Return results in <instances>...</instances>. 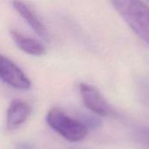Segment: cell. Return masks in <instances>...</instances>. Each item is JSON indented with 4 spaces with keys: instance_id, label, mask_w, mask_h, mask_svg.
Returning a JSON list of instances; mask_svg holds the SVG:
<instances>
[{
    "instance_id": "1",
    "label": "cell",
    "mask_w": 149,
    "mask_h": 149,
    "mask_svg": "<svg viewBox=\"0 0 149 149\" xmlns=\"http://www.w3.org/2000/svg\"><path fill=\"white\" fill-rule=\"evenodd\" d=\"M112 4L133 32L149 45L148 4L136 0L113 1Z\"/></svg>"
},
{
    "instance_id": "2",
    "label": "cell",
    "mask_w": 149,
    "mask_h": 149,
    "mask_svg": "<svg viewBox=\"0 0 149 149\" xmlns=\"http://www.w3.org/2000/svg\"><path fill=\"white\" fill-rule=\"evenodd\" d=\"M46 120L48 126L68 141H81L88 134V128L80 120L70 118L57 107L48 111Z\"/></svg>"
},
{
    "instance_id": "3",
    "label": "cell",
    "mask_w": 149,
    "mask_h": 149,
    "mask_svg": "<svg viewBox=\"0 0 149 149\" xmlns=\"http://www.w3.org/2000/svg\"><path fill=\"white\" fill-rule=\"evenodd\" d=\"M0 79L15 89L28 90L31 87V81L25 72L3 54H0Z\"/></svg>"
},
{
    "instance_id": "4",
    "label": "cell",
    "mask_w": 149,
    "mask_h": 149,
    "mask_svg": "<svg viewBox=\"0 0 149 149\" xmlns=\"http://www.w3.org/2000/svg\"><path fill=\"white\" fill-rule=\"evenodd\" d=\"M79 93L84 106L92 113L98 116H109L112 113V109L108 102L104 99L100 92L89 84L81 83Z\"/></svg>"
},
{
    "instance_id": "5",
    "label": "cell",
    "mask_w": 149,
    "mask_h": 149,
    "mask_svg": "<svg viewBox=\"0 0 149 149\" xmlns=\"http://www.w3.org/2000/svg\"><path fill=\"white\" fill-rule=\"evenodd\" d=\"M30 106L20 100H14L11 102L6 113V127L14 130L20 127L30 116Z\"/></svg>"
},
{
    "instance_id": "6",
    "label": "cell",
    "mask_w": 149,
    "mask_h": 149,
    "mask_svg": "<svg viewBox=\"0 0 149 149\" xmlns=\"http://www.w3.org/2000/svg\"><path fill=\"white\" fill-rule=\"evenodd\" d=\"M12 5L17 12L27 22V24L32 27V29L40 37L47 38V31L42 23L41 19L39 17L35 10L27 3L24 2H13Z\"/></svg>"
},
{
    "instance_id": "7",
    "label": "cell",
    "mask_w": 149,
    "mask_h": 149,
    "mask_svg": "<svg viewBox=\"0 0 149 149\" xmlns=\"http://www.w3.org/2000/svg\"><path fill=\"white\" fill-rule=\"evenodd\" d=\"M10 33L16 45L24 52L33 56H41L46 53L45 46L37 39L25 36L15 30H11Z\"/></svg>"
},
{
    "instance_id": "8",
    "label": "cell",
    "mask_w": 149,
    "mask_h": 149,
    "mask_svg": "<svg viewBox=\"0 0 149 149\" xmlns=\"http://www.w3.org/2000/svg\"><path fill=\"white\" fill-rule=\"evenodd\" d=\"M88 129H97L102 125V120L97 117L91 116V115H83L82 120H80Z\"/></svg>"
},
{
    "instance_id": "9",
    "label": "cell",
    "mask_w": 149,
    "mask_h": 149,
    "mask_svg": "<svg viewBox=\"0 0 149 149\" xmlns=\"http://www.w3.org/2000/svg\"><path fill=\"white\" fill-rule=\"evenodd\" d=\"M136 138L137 140L143 145L149 148V127H145L139 128L136 133Z\"/></svg>"
}]
</instances>
